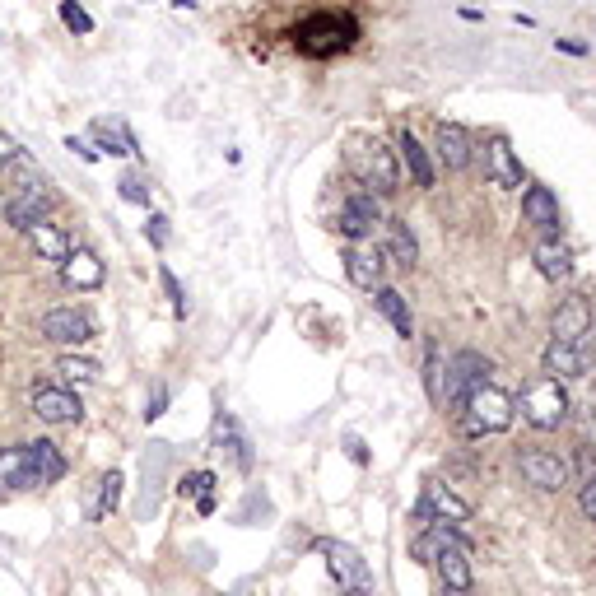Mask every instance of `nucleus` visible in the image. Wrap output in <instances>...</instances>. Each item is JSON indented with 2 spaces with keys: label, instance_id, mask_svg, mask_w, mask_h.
I'll return each mask as SVG.
<instances>
[{
  "label": "nucleus",
  "instance_id": "7",
  "mask_svg": "<svg viewBox=\"0 0 596 596\" xmlns=\"http://www.w3.org/2000/svg\"><path fill=\"white\" fill-rule=\"evenodd\" d=\"M415 522H447V527H466L471 522V503L461 499L457 489H447L443 480H429L420 494V503H415Z\"/></svg>",
  "mask_w": 596,
  "mask_h": 596
},
{
  "label": "nucleus",
  "instance_id": "27",
  "mask_svg": "<svg viewBox=\"0 0 596 596\" xmlns=\"http://www.w3.org/2000/svg\"><path fill=\"white\" fill-rule=\"evenodd\" d=\"M373 303H378V312L396 326V336H406V340L415 336V317H410V303H406V294H401V289H392V285L373 289Z\"/></svg>",
  "mask_w": 596,
  "mask_h": 596
},
{
  "label": "nucleus",
  "instance_id": "31",
  "mask_svg": "<svg viewBox=\"0 0 596 596\" xmlns=\"http://www.w3.org/2000/svg\"><path fill=\"white\" fill-rule=\"evenodd\" d=\"M61 24H66L70 33H80V38L94 33V19H89V10H84L80 0H61Z\"/></svg>",
  "mask_w": 596,
  "mask_h": 596
},
{
  "label": "nucleus",
  "instance_id": "15",
  "mask_svg": "<svg viewBox=\"0 0 596 596\" xmlns=\"http://www.w3.org/2000/svg\"><path fill=\"white\" fill-rule=\"evenodd\" d=\"M480 163H485V182H489V187H503V191L522 187V159H517V149L508 145L503 136H489L485 140V149H480Z\"/></svg>",
  "mask_w": 596,
  "mask_h": 596
},
{
  "label": "nucleus",
  "instance_id": "13",
  "mask_svg": "<svg viewBox=\"0 0 596 596\" xmlns=\"http://www.w3.org/2000/svg\"><path fill=\"white\" fill-rule=\"evenodd\" d=\"M52 205H56V196L47 191V182H42V187H24V191H14V196H5L0 215H5V224H10V229L28 233L33 224H42V219L52 215Z\"/></svg>",
  "mask_w": 596,
  "mask_h": 596
},
{
  "label": "nucleus",
  "instance_id": "32",
  "mask_svg": "<svg viewBox=\"0 0 596 596\" xmlns=\"http://www.w3.org/2000/svg\"><path fill=\"white\" fill-rule=\"evenodd\" d=\"M159 280H163V289H168V298H173V312L177 317H187V294H182V285H177V275L168 271V266H159Z\"/></svg>",
  "mask_w": 596,
  "mask_h": 596
},
{
  "label": "nucleus",
  "instance_id": "6",
  "mask_svg": "<svg viewBox=\"0 0 596 596\" xmlns=\"http://www.w3.org/2000/svg\"><path fill=\"white\" fill-rule=\"evenodd\" d=\"M354 168H359V177L373 187V196H396V191H401V159H396V149H387L382 140L359 149V154H354Z\"/></svg>",
  "mask_w": 596,
  "mask_h": 596
},
{
  "label": "nucleus",
  "instance_id": "35",
  "mask_svg": "<svg viewBox=\"0 0 596 596\" xmlns=\"http://www.w3.org/2000/svg\"><path fill=\"white\" fill-rule=\"evenodd\" d=\"M145 233H149V243H154V247H163V243H168V219H163V215H149Z\"/></svg>",
  "mask_w": 596,
  "mask_h": 596
},
{
  "label": "nucleus",
  "instance_id": "36",
  "mask_svg": "<svg viewBox=\"0 0 596 596\" xmlns=\"http://www.w3.org/2000/svg\"><path fill=\"white\" fill-rule=\"evenodd\" d=\"M66 149H75V154H80L84 163H98V159H103V149H94L89 140H80V136H70V140H66Z\"/></svg>",
  "mask_w": 596,
  "mask_h": 596
},
{
  "label": "nucleus",
  "instance_id": "28",
  "mask_svg": "<svg viewBox=\"0 0 596 596\" xmlns=\"http://www.w3.org/2000/svg\"><path fill=\"white\" fill-rule=\"evenodd\" d=\"M122 503V475L108 471L103 480H98V499H89V522H98V517H108L112 508Z\"/></svg>",
  "mask_w": 596,
  "mask_h": 596
},
{
  "label": "nucleus",
  "instance_id": "17",
  "mask_svg": "<svg viewBox=\"0 0 596 596\" xmlns=\"http://www.w3.org/2000/svg\"><path fill=\"white\" fill-rule=\"evenodd\" d=\"M345 275H350L354 289H382V271H387V257H382V247H364V243H350L345 247Z\"/></svg>",
  "mask_w": 596,
  "mask_h": 596
},
{
  "label": "nucleus",
  "instance_id": "25",
  "mask_svg": "<svg viewBox=\"0 0 596 596\" xmlns=\"http://www.w3.org/2000/svg\"><path fill=\"white\" fill-rule=\"evenodd\" d=\"M396 149H401V163H406V173L415 177V187H424V191L434 187V182H438L434 154H429V149H424L420 140L410 136V131H401V145H396Z\"/></svg>",
  "mask_w": 596,
  "mask_h": 596
},
{
  "label": "nucleus",
  "instance_id": "18",
  "mask_svg": "<svg viewBox=\"0 0 596 596\" xmlns=\"http://www.w3.org/2000/svg\"><path fill=\"white\" fill-rule=\"evenodd\" d=\"M471 154H475V145H471V131H466V126L438 122V131H434V159L443 163L447 173H461V168H471Z\"/></svg>",
  "mask_w": 596,
  "mask_h": 596
},
{
  "label": "nucleus",
  "instance_id": "34",
  "mask_svg": "<svg viewBox=\"0 0 596 596\" xmlns=\"http://www.w3.org/2000/svg\"><path fill=\"white\" fill-rule=\"evenodd\" d=\"M578 508H583L587 522H596V471L583 480V489H578Z\"/></svg>",
  "mask_w": 596,
  "mask_h": 596
},
{
  "label": "nucleus",
  "instance_id": "19",
  "mask_svg": "<svg viewBox=\"0 0 596 596\" xmlns=\"http://www.w3.org/2000/svg\"><path fill=\"white\" fill-rule=\"evenodd\" d=\"M434 569H438V578H443V587H457V592H471L475 573H471V545H466V536H457V541H447L443 550H438Z\"/></svg>",
  "mask_w": 596,
  "mask_h": 596
},
{
  "label": "nucleus",
  "instance_id": "10",
  "mask_svg": "<svg viewBox=\"0 0 596 596\" xmlns=\"http://www.w3.org/2000/svg\"><path fill=\"white\" fill-rule=\"evenodd\" d=\"M336 229L350 238V243H364L373 238V229H382V205L373 191H350L340 201V215H336Z\"/></svg>",
  "mask_w": 596,
  "mask_h": 596
},
{
  "label": "nucleus",
  "instance_id": "14",
  "mask_svg": "<svg viewBox=\"0 0 596 596\" xmlns=\"http://www.w3.org/2000/svg\"><path fill=\"white\" fill-rule=\"evenodd\" d=\"M592 345L596 340H550L541 354V364L550 378L569 382V378H587V368H592Z\"/></svg>",
  "mask_w": 596,
  "mask_h": 596
},
{
  "label": "nucleus",
  "instance_id": "23",
  "mask_svg": "<svg viewBox=\"0 0 596 596\" xmlns=\"http://www.w3.org/2000/svg\"><path fill=\"white\" fill-rule=\"evenodd\" d=\"M522 219L541 233H559V201L550 187H527L522 191Z\"/></svg>",
  "mask_w": 596,
  "mask_h": 596
},
{
  "label": "nucleus",
  "instance_id": "8",
  "mask_svg": "<svg viewBox=\"0 0 596 596\" xmlns=\"http://www.w3.org/2000/svg\"><path fill=\"white\" fill-rule=\"evenodd\" d=\"M350 38H354V24L350 19H336V14H312V19H303V24L294 28V42L312 56H326V52H336V47H350Z\"/></svg>",
  "mask_w": 596,
  "mask_h": 596
},
{
  "label": "nucleus",
  "instance_id": "1",
  "mask_svg": "<svg viewBox=\"0 0 596 596\" xmlns=\"http://www.w3.org/2000/svg\"><path fill=\"white\" fill-rule=\"evenodd\" d=\"M61 475H66V457L47 438L14 443L0 452V489H42V485H56Z\"/></svg>",
  "mask_w": 596,
  "mask_h": 596
},
{
  "label": "nucleus",
  "instance_id": "26",
  "mask_svg": "<svg viewBox=\"0 0 596 596\" xmlns=\"http://www.w3.org/2000/svg\"><path fill=\"white\" fill-rule=\"evenodd\" d=\"M461 536V527H447V522H429V527L410 541V559L415 564H424V569H434V559H438V550H443L447 541H457Z\"/></svg>",
  "mask_w": 596,
  "mask_h": 596
},
{
  "label": "nucleus",
  "instance_id": "24",
  "mask_svg": "<svg viewBox=\"0 0 596 596\" xmlns=\"http://www.w3.org/2000/svg\"><path fill=\"white\" fill-rule=\"evenodd\" d=\"M531 261H536V271H541L545 280H569V275H573V252L559 243L555 233H545L541 243H536Z\"/></svg>",
  "mask_w": 596,
  "mask_h": 596
},
{
  "label": "nucleus",
  "instance_id": "2",
  "mask_svg": "<svg viewBox=\"0 0 596 596\" xmlns=\"http://www.w3.org/2000/svg\"><path fill=\"white\" fill-rule=\"evenodd\" d=\"M517 420V401L503 387L485 382V387H475L466 396V406L457 410V429L466 438H494V434H508Z\"/></svg>",
  "mask_w": 596,
  "mask_h": 596
},
{
  "label": "nucleus",
  "instance_id": "29",
  "mask_svg": "<svg viewBox=\"0 0 596 596\" xmlns=\"http://www.w3.org/2000/svg\"><path fill=\"white\" fill-rule=\"evenodd\" d=\"M94 140L103 145V154H136V140L122 122H94Z\"/></svg>",
  "mask_w": 596,
  "mask_h": 596
},
{
  "label": "nucleus",
  "instance_id": "12",
  "mask_svg": "<svg viewBox=\"0 0 596 596\" xmlns=\"http://www.w3.org/2000/svg\"><path fill=\"white\" fill-rule=\"evenodd\" d=\"M28 406H33V415H38L42 424H52V429H61V424H80V415H84L80 396L70 392V387H56V382L33 387V392H28Z\"/></svg>",
  "mask_w": 596,
  "mask_h": 596
},
{
  "label": "nucleus",
  "instance_id": "4",
  "mask_svg": "<svg viewBox=\"0 0 596 596\" xmlns=\"http://www.w3.org/2000/svg\"><path fill=\"white\" fill-rule=\"evenodd\" d=\"M489 382V359L475 350H461L447 359L443 368V382H438V401H443L452 415H457L461 406H466V396L475 392V387H485Z\"/></svg>",
  "mask_w": 596,
  "mask_h": 596
},
{
  "label": "nucleus",
  "instance_id": "20",
  "mask_svg": "<svg viewBox=\"0 0 596 596\" xmlns=\"http://www.w3.org/2000/svg\"><path fill=\"white\" fill-rule=\"evenodd\" d=\"M382 257H387V266H401V271L420 261V243H415L406 219H382Z\"/></svg>",
  "mask_w": 596,
  "mask_h": 596
},
{
  "label": "nucleus",
  "instance_id": "33",
  "mask_svg": "<svg viewBox=\"0 0 596 596\" xmlns=\"http://www.w3.org/2000/svg\"><path fill=\"white\" fill-rule=\"evenodd\" d=\"M117 191H122V201H131V205H149V187L140 182L136 173L122 177V182H117Z\"/></svg>",
  "mask_w": 596,
  "mask_h": 596
},
{
  "label": "nucleus",
  "instance_id": "3",
  "mask_svg": "<svg viewBox=\"0 0 596 596\" xmlns=\"http://www.w3.org/2000/svg\"><path fill=\"white\" fill-rule=\"evenodd\" d=\"M517 410H522V420L531 424V429H541V434H550V429H559V424L569 420V392H564V382L559 378H531L527 387H522V401H517Z\"/></svg>",
  "mask_w": 596,
  "mask_h": 596
},
{
  "label": "nucleus",
  "instance_id": "30",
  "mask_svg": "<svg viewBox=\"0 0 596 596\" xmlns=\"http://www.w3.org/2000/svg\"><path fill=\"white\" fill-rule=\"evenodd\" d=\"M56 373H61L66 382H75V387L98 382V364L89 359V354H61V359H56Z\"/></svg>",
  "mask_w": 596,
  "mask_h": 596
},
{
  "label": "nucleus",
  "instance_id": "16",
  "mask_svg": "<svg viewBox=\"0 0 596 596\" xmlns=\"http://www.w3.org/2000/svg\"><path fill=\"white\" fill-rule=\"evenodd\" d=\"M596 317H592V298L587 294H569L555 308V322H550V340H596Z\"/></svg>",
  "mask_w": 596,
  "mask_h": 596
},
{
  "label": "nucleus",
  "instance_id": "37",
  "mask_svg": "<svg viewBox=\"0 0 596 596\" xmlns=\"http://www.w3.org/2000/svg\"><path fill=\"white\" fill-rule=\"evenodd\" d=\"M19 154H24V149L14 145V136H5V131H0V168H10Z\"/></svg>",
  "mask_w": 596,
  "mask_h": 596
},
{
  "label": "nucleus",
  "instance_id": "38",
  "mask_svg": "<svg viewBox=\"0 0 596 596\" xmlns=\"http://www.w3.org/2000/svg\"><path fill=\"white\" fill-rule=\"evenodd\" d=\"M555 47L569 56H587V42H573V38H555Z\"/></svg>",
  "mask_w": 596,
  "mask_h": 596
},
{
  "label": "nucleus",
  "instance_id": "22",
  "mask_svg": "<svg viewBox=\"0 0 596 596\" xmlns=\"http://www.w3.org/2000/svg\"><path fill=\"white\" fill-rule=\"evenodd\" d=\"M24 238H28V247H33V252H38L42 261H52V266H61V261H66L70 252H75V243L66 238V229H61V224H52V219L33 224V229H28Z\"/></svg>",
  "mask_w": 596,
  "mask_h": 596
},
{
  "label": "nucleus",
  "instance_id": "21",
  "mask_svg": "<svg viewBox=\"0 0 596 596\" xmlns=\"http://www.w3.org/2000/svg\"><path fill=\"white\" fill-rule=\"evenodd\" d=\"M61 280H66L70 289H80V294H89V289H98L103 280H108V271H103V261H98V252H89V247H75L61 266Z\"/></svg>",
  "mask_w": 596,
  "mask_h": 596
},
{
  "label": "nucleus",
  "instance_id": "39",
  "mask_svg": "<svg viewBox=\"0 0 596 596\" xmlns=\"http://www.w3.org/2000/svg\"><path fill=\"white\" fill-rule=\"evenodd\" d=\"M163 401H168V392L159 387V392H154V401H149V410H145L149 420H159V415H163Z\"/></svg>",
  "mask_w": 596,
  "mask_h": 596
},
{
  "label": "nucleus",
  "instance_id": "5",
  "mask_svg": "<svg viewBox=\"0 0 596 596\" xmlns=\"http://www.w3.org/2000/svg\"><path fill=\"white\" fill-rule=\"evenodd\" d=\"M317 555L326 559V573L336 578V587L345 596H368L373 592V569L364 564L359 550H350L345 541H317Z\"/></svg>",
  "mask_w": 596,
  "mask_h": 596
},
{
  "label": "nucleus",
  "instance_id": "11",
  "mask_svg": "<svg viewBox=\"0 0 596 596\" xmlns=\"http://www.w3.org/2000/svg\"><path fill=\"white\" fill-rule=\"evenodd\" d=\"M42 340H52L61 350H75V345H89L94 340V317L84 308H52L42 312Z\"/></svg>",
  "mask_w": 596,
  "mask_h": 596
},
{
  "label": "nucleus",
  "instance_id": "40",
  "mask_svg": "<svg viewBox=\"0 0 596 596\" xmlns=\"http://www.w3.org/2000/svg\"><path fill=\"white\" fill-rule=\"evenodd\" d=\"M443 596H466V592H457V587H443Z\"/></svg>",
  "mask_w": 596,
  "mask_h": 596
},
{
  "label": "nucleus",
  "instance_id": "9",
  "mask_svg": "<svg viewBox=\"0 0 596 596\" xmlns=\"http://www.w3.org/2000/svg\"><path fill=\"white\" fill-rule=\"evenodd\" d=\"M517 471H522L527 485L545 489V494H559V489L569 485V461L559 457V452H550V447H522L517 452Z\"/></svg>",
  "mask_w": 596,
  "mask_h": 596
}]
</instances>
